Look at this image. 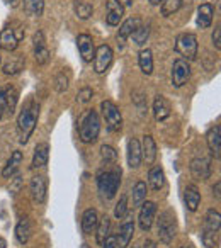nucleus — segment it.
<instances>
[{
  "label": "nucleus",
  "instance_id": "nucleus-30",
  "mask_svg": "<svg viewBox=\"0 0 221 248\" xmlns=\"http://www.w3.org/2000/svg\"><path fill=\"white\" fill-rule=\"evenodd\" d=\"M220 226H221V216L218 211L209 209L206 213V217H204V230H209V231H216L220 233Z\"/></svg>",
  "mask_w": 221,
  "mask_h": 248
},
{
  "label": "nucleus",
  "instance_id": "nucleus-52",
  "mask_svg": "<svg viewBox=\"0 0 221 248\" xmlns=\"http://www.w3.org/2000/svg\"><path fill=\"white\" fill-rule=\"evenodd\" d=\"M119 2H125V5H131L133 0H119Z\"/></svg>",
  "mask_w": 221,
  "mask_h": 248
},
{
  "label": "nucleus",
  "instance_id": "nucleus-54",
  "mask_svg": "<svg viewBox=\"0 0 221 248\" xmlns=\"http://www.w3.org/2000/svg\"><path fill=\"white\" fill-rule=\"evenodd\" d=\"M180 248H190V247H180Z\"/></svg>",
  "mask_w": 221,
  "mask_h": 248
},
{
  "label": "nucleus",
  "instance_id": "nucleus-23",
  "mask_svg": "<svg viewBox=\"0 0 221 248\" xmlns=\"http://www.w3.org/2000/svg\"><path fill=\"white\" fill-rule=\"evenodd\" d=\"M133 233H135V223H133V221L123 223L121 230H119V234L116 236V245H118L119 248H126L129 245V241L133 240Z\"/></svg>",
  "mask_w": 221,
  "mask_h": 248
},
{
  "label": "nucleus",
  "instance_id": "nucleus-50",
  "mask_svg": "<svg viewBox=\"0 0 221 248\" xmlns=\"http://www.w3.org/2000/svg\"><path fill=\"white\" fill-rule=\"evenodd\" d=\"M0 248H7V243H5L4 238H0Z\"/></svg>",
  "mask_w": 221,
  "mask_h": 248
},
{
  "label": "nucleus",
  "instance_id": "nucleus-8",
  "mask_svg": "<svg viewBox=\"0 0 221 248\" xmlns=\"http://www.w3.org/2000/svg\"><path fill=\"white\" fill-rule=\"evenodd\" d=\"M190 75V66L189 63L186 62V60L179 58L174 62V66H172V85L174 87H182L184 83L187 82V78H189Z\"/></svg>",
  "mask_w": 221,
  "mask_h": 248
},
{
  "label": "nucleus",
  "instance_id": "nucleus-16",
  "mask_svg": "<svg viewBox=\"0 0 221 248\" xmlns=\"http://www.w3.org/2000/svg\"><path fill=\"white\" fill-rule=\"evenodd\" d=\"M77 46H79V51L82 55L83 62H92L94 55H95V48H94V41L89 34H80L77 38Z\"/></svg>",
  "mask_w": 221,
  "mask_h": 248
},
{
  "label": "nucleus",
  "instance_id": "nucleus-53",
  "mask_svg": "<svg viewBox=\"0 0 221 248\" xmlns=\"http://www.w3.org/2000/svg\"><path fill=\"white\" fill-rule=\"evenodd\" d=\"M82 248H90V245H87V243H83V245H82Z\"/></svg>",
  "mask_w": 221,
  "mask_h": 248
},
{
  "label": "nucleus",
  "instance_id": "nucleus-31",
  "mask_svg": "<svg viewBox=\"0 0 221 248\" xmlns=\"http://www.w3.org/2000/svg\"><path fill=\"white\" fill-rule=\"evenodd\" d=\"M24 2V12L31 17H39L45 11V0H22Z\"/></svg>",
  "mask_w": 221,
  "mask_h": 248
},
{
  "label": "nucleus",
  "instance_id": "nucleus-47",
  "mask_svg": "<svg viewBox=\"0 0 221 248\" xmlns=\"http://www.w3.org/2000/svg\"><path fill=\"white\" fill-rule=\"evenodd\" d=\"M102 248H116V238L114 236H107L106 241L102 243Z\"/></svg>",
  "mask_w": 221,
  "mask_h": 248
},
{
  "label": "nucleus",
  "instance_id": "nucleus-19",
  "mask_svg": "<svg viewBox=\"0 0 221 248\" xmlns=\"http://www.w3.org/2000/svg\"><path fill=\"white\" fill-rule=\"evenodd\" d=\"M170 104L163 95H157L153 100V116L157 121H165L170 116Z\"/></svg>",
  "mask_w": 221,
  "mask_h": 248
},
{
  "label": "nucleus",
  "instance_id": "nucleus-5",
  "mask_svg": "<svg viewBox=\"0 0 221 248\" xmlns=\"http://www.w3.org/2000/svg\"><path fill=\"white\" fill-rule=\"evenodd\" d=\"M175 51L182 56V60L189 62L197 56V38L190 32L179 34L175 39Z\"/></svg>",
  "mask_w": 221,
  "mask_h": 248
},
{
  "label": "nucleus",
  "instance_id": "nucleus-34",
  "mask_svg": "<svg viewBox=\"0 0 221 248\" xmlns=\"http://www.w3.org/2000/svg\"><path fill=\"white\" fill-rule=\"evenodd\" d=\"M22 68H24V56L22 55L14 56V58L9 60L4 65V72L7 73V75H16V73H19Z\"/></svg>",
  "mask_w": 221,
  "mask_h": 248
},
{
  "label": "nucleus",
  "instance_id": "nucleus-44",
  "mask_svg": "<svg viewBox=\"0 0 221 248\" xmlns=\"http://www.w3.org/2000/svg\"><path fill=\"white\" fill-rule=\"evenodd\" d=\"M213 43H214V46H216V49H221V29H220V26H216V29H214V32H213Z\"/></svg>",
  "mask_w": 221,
  "mask_h": 248
},
{
  "label": "nucleus",
  "instance_id": "nucleus-10",
  "mask_svg": "<svg viewBox=\"0 0 221 248\" xmlns=\"http://www.w3.org/2000/svg\"><path fill=\"white\" fill-rule=\"evenodd\" d=\"M29 189H31V197L36 204H43L46 201V192H48V182H46L45 177L36 175L31 179L29 184Z\"/></svg>",
  "mask_w": 221,
  "mask_h": 248
},
{
  "label": "nucleus",
  "instance_id": "nucleus-45",
  "mask_svg": "<svg viewBox=\"0 0 221 248\" xmlns=\"http://www.w3.org/2000/svg\"><path fill=\"white\" fill-rule=\"evenodd\" d=\"M11 180H12V182H14V184H12V186L9 187V190H11L12 194H16V192H17V190H19V187H21V182H22V180H21V175L11 177Z\"/></svg>",
  "mask_w": 221,
  "mask_h": 248
},
{
  "label": "nucleus",
  "instance_id": "nucleus-42",
  "mask_svg": "<svg viewBox=\"0 0 221 248\" xmlns=\"http://www.w3.org/2000/svg\"><path fill=\"white\" fill-rule=\"evenodd\" d=\"M55 89L58 93H63L66 89H68V77L65 73H58L55 78Z\"/></svg>",
  "mask_w": 221,
  "mask_h": 248
},
{
  "label": "nucleus",
  "instance_id": "nucleus-11",
  "mask_svg": "<svg viewBox=\"0 0 221 248\" xmlns=\"http://www.w3.org/2000/svg\"><path fill=\"white\" fill-rule=\"evenodd\" d=\"M155 214H157V204L155 202H152V201H146V202H143L142 211H140V217H138L140 228H142L143 231H148L150 228L153 226Z\"/></svg>",
  "mask_w": 221,
  "mask_h": 248
},
{
  "label": "nucleus",
  "instance_id": "nucleus-6",
  "mask_svg": "<svg viewBox=\"0 0 221 248\" xmlns=\"http://www.w3.org/2000/svg\"><path fill=\"white\" fill-rule=\"evenodd\" d=\"M100 110H102V116H104V119H106L109 131H112V133L119 131L123 126V117H121L119 107L116 106L114 102H110V100H104V102L100 104Z\"/></svg>",
  "mask_w": 221,
  "mask_h": 248
},
{
  "label": "nucleus",
  "instance_id": "nucleus-12",
  "mask_svg": "<svg viewBox=\"0 0 221 248\" xmlns=\"http://www.w3.org/2000/svg\"><path fill=\"white\" fill-rule=\"evenodd\" d=\"M32 45H34V56H36V62L39 65H46L49 62V51L46 48V43H45V34L41 31L34 32L32 36Z\"/></svg>",
  "mask_w": 221,
  "mask_h": 248
},
{
  "label": "nucleus",
  "instance_id": "nucleus-27",
  "mask_svg": "<svg viewBox=\"0 0 221 248\" xmlns=\"http://www.w3.org/2000/svg\"><path fill=\"white\" fill-rule=\"evenodd\" d=\"M16 238L21 245H26L31 238V223L28 217H21V221L16 226Z\"/></svg>",
  "mask_w": 221,
  "mask_h": 248
},
{
  "label": "nucleus",
  "instance_id": "nucleus-35",
  "mask_svg": "<svg viewBox=\"0 0 221 248\" xmlns=\"http://www.w3.org/2000/svg\"><path fill=\"white\" fill-rule=\"evenodd\" d=\"M73 11H75L77 17L82 19V21H85V19H89L90 16H92L94 7L89 4V2H83V0H77L75 4H73Z\"/></svg>",
  "mask_w": 221,
  "mask_h": 248
},
{
  "label": "nucleus",
  "instance_id": "nucleus-18",
  "mask_svg": "<svg viewBox=\"0 0 221 248\" xmlns=\"http://www.w3.org/2000/svg\"><path fill=\"white\" fill-rule=\"evenodd\" d=\"M142 158L145 160L146 165H153L157 160V145H155V140L150 135H146L145 138H143Z\"/></svg>",
  "mask_w": 221,
  "mask_h": 248
},
{
  "label": "nucleus",
  "instance_id": "nucleus-43",
  "mask_svg": "<svg viewBox=\"0 0 221 248\" xmlns=\"http://www.w3.org/2000/svg\"><path fill=\"white\" fill-rule=\"evenodd\" d=\"M92 95H94L92 89H89V87H85V89L80 90L79 95H77V102H79V104H87V102H90V99H92Z\"/></svg>",
  "mask_w": 221,
  "mask_h": 248
},
{
  "label": "nucleus",
  "instance_id": "nucleus-26",
  "mask_svg": "<svg viewBox=\"0 0 221 248\" xmlns=\"http://www.w3.org/2000/svg\"><path fill=\"white\" fill-rule=\"evenodd\" d=\"M148 182H150V187L153 190H160L165 184V173H163V169L160 165L157 167H152L148 172Z\"/></svg>",
  "mask_w": 221,
  "mask_h": 248
},
{
  "label": "nucleus",
  "instance_id": "nucleus-13",
  "mask_svg": "<svg viewBox=\"0 0 221 248\" xmlns=\"http://www.w3.org/2000/svg\"><path fill=\"white\" fill-rule=\"evenodd\" d=\"M107 16H106V21L109 26H118L121 22L123 16H125V7L119 0H107Z\"/></svg>",
  "mask_w": 221,
  "mask_h": 248
},
{
  "label": "nucleus",
  "instance_id": "nucleus-46",
  "mask_svg": "<svg viewBox=\"0 0 221 248\" xmlns=\"http://www.w3.org/2000/svg\"><path fill=\"white\" fill-rule=\"evenodd\" d=\"M4 110H5V90L0 87V119L4 116Z\"/></svg>",
  "mask_w": 221,
  "mask_h": 248
},
{
  "label": "nucleus",
  "instance_id": "nucleus-39",
  "mask_svg": "<svg viewBox=\"0 0 221 248\" xmlns=\"http://www.w3.org/2000/svg\"><path fill=\"white\" fill-rule=\"evenodd\" d=\"M203 243L206 248H216L220 245V233L216 231H209V230H204L203 228Z\"/></svg>",
  "mask_w": 221,
  "mask_h": 248
},
{
  "label": "nucleus",
  "instance_id": "nucleus-9",
  "mask_svg": "<svg viewBox=\"0 0 221 248\" xmlns=\"http://www.w3.org/2000/svg\"><path fill=\"white\" fill-rule=\"evenodd\" d=\"M110 62H112V49L107 45H102L97 48L95 55H94V70L95 73H104L109 68Z\"/></svg>",
  "mask_w": 221,
  "mask_h": 248
},
{
  "label": "nucleus",
  "instance_id": "nucleus-2",
  "mask_svg": "<svg viewBox=\"0 0 221 248\" xmlns=\"http://www.w3.org/2000/svg\"><path fill=\"white\" fill-rule=\"evenodd\" d=\"M119 186H121V169L118 167L97 173V189L106 199H112L118 194Z\"/></svg>",
  "mask_w": 221,
  "mask_h": 248
},
{
  "label": "nucleus",
  "instance_id": "nucleus-51",
  "mask_svg": "<svg viewBox=\"0 0 221 248\" xmlns=\"http://www.w3.org/2000/svg\"><path fill=\"white\" fill-rule=\"evenodd\" d=\"M148 2H150L152 5H158L160 2H162V0H148Z\"/></svg>",
  "mask_w": 221,
  "mask_h": 248
},
{
  "label": "nucleus",
  "instance_id": "nucleus-7",
  "mask_svg": "<svg viewBox=\"0 0 221 248\" xmlns=\"http://www.w3.org/2000/svg\"><path fill=\"white\" fill-rule=\"evenodd\" d=\"M22 38H24V31H22L21 26L17 29H14L12 26H7V28L0 31V48L4 51H14Z\"/></svg>",
  "mask_w": 221,
  "mask_h": 248
},
{
  "label": "nucleus",
  "instance_id": "nucleus-55",
  "mask_svg": "<svg viewBox=\"0 0 221 248\" xmlns=\"http://www.w3.org/2000/svg\"><path fill=\"white\" fill-rule=\"evenodd\" d=\"M0 63H2V60H0Z\"/></svg>",
  "mask_w": 221,
  "mask_h": 248
},
{
  "label": "nucleus",
  "instance_id": "nucleus-1",
  "mask_svg": "<svg viewBox=\"0 0 221 248\" xmlns=\"http://www.w3.org/2000/svg\"><path fill=\"white\" fill-rule=\"evenodd\" d=\"M39 117V104L34 99H29L24 104L21 114L17 117V133H19V143L26 145L31 138V135L34 133L36 124H38Z\"/></svg>",
  "mask_w": 221,
  "mask_h": 248
},
{
  "label": "nucleus",
  "instance_id": "nucleus-32",
  "mask_svg": "<svg viewBox=\"0 0 221 248\" xmlns=\"http://www.w3.org/2000/svg\"><path fill=\"white\" fill-rule=\"evenodd\" d=\"M138 63H140V68L145 75H152L153 72V56L150 49H142L138 55Z\"/></svg>",
  "mask_w": 221,
  "mask_h": 248
},
{
  "label": "nucleus",
  "instance_id": "nucleus-49",
  "mask_svg": "<svg viewBox=\"0 0 221 248\" xmlns=\"http://www.w3.org/2000/svg\"><path fill=\"white\" fill-rule=\"evenodd\" d=\"M143 248H157V245L153 243L152 240H146L145 243H143Z\"/></svg>",
  "mask_w": 221,
  "mask_h": 248
},
{
  "label": "nucleus",
  "instance_id": "nucleus-15",
  "mask_svg": "<svg viewBox=\"0 0 221 248\" xmlns=\"http://www.w3.org/2000/svg\"><path fill=\"white\" fill-rule=\"evenodd\" d=\"M190 173L196 180H206L211 175V165L207 158H194L190 162Z\"/></svg>",
  "mask_w": 221,
  "mask_h": 248
},
{
  "label": "nucleus",
  "instance_id": "nucleus-14",
  "mask_svg": "<svg viewBox=\"0 0 221 248\" xmlns=\"http://www.w3.org/2000/svg\"><path fill=\"white\" fill-rule=\"evenodd\" d=\"M206 143H207V146H209L211 155L216 160H220V156H221V128L220 126H213V128L206 133Z\"/></svg>",
  "mask_w": 221,
  "mask_h": 248
},
{
  "label": "nucleus",
  "instance_id": "nucleus-36",
  "mask_svg": "<svg viewBox=\"0 0 221 248\" xmlns=\"http://www.w3.org/2000/svg\"><path fill=\"white\" fill-rule=\"evenodd\" d=\"M182 7V0H162V16L170 17Z\"/></svg>",
  "mask_w": 221,
  "mask_h": 248
},
{
  "label": "nucleus",
  "instance_id": "nucleus-4",
  "mask_svg": "<svg viewBox=\"0 0 221 248\" xmlns=\"http://www.w3.org/2000/svg\"><path fill=\"white\" fill-rule=\"evenodd\" d=\"M177 231L175 224V216H174L172 211H163L158 217V226H157V234H158L160 241L165 245H169L174 240Z\"/></svg>",
  "mask_w": 221,
  "mask_h": 248
},
{
  "label": "nucleus",
  "instance_id": "nucleus-41",
  "mask_svg": "<svg viewBox=\"0 0 221 248\" xmlns=\"http://www.w3.org/2000/svg\"><path fill=\"white\" fill-rule=\"evenodd\" d=\"M128 213V197L126 196H121L119 197V202L116 204V209H114V216L118 219H123Z\"/></svg>",
  "mask_w": 221,
  "mask_h": 248
},
{
  "label": "nucleus",
  "instance_id": "nucleus-29",
  "mask_svg": "<svg viewBox=\"0 0 221 248\" xmlns=\"http://www.w3.org/2000/svg\"><path fill=\"white\" fill-rule=\"evenodd\" d=\"M97 233H95V240L99 245H102L104 241H106V238L109 236L110 233V219L104 214L102 217L99 219V223H97Z\"/></svg>",
  "mask_w": 221,
  "mask_h": 248
},
{
  "label": "nucleus",
  "instance_id": "nucleus-25",
  "mask_svg": "<svg viewBox=\"0 0 221 248\" xmlns=\"http://www.w3.org/2000/svg\"><path fill=\"white\" fill-rule=\"evenodd\" d=\"M97 223H99V214H97L95 209H87L85 213L82 214V231L85 234H90L94 230H95Z\"/></svg>",
  "mask_w": 221,
  "mask_h": 248
},
{
  "label": "nucleus",
  "instance_id": "nucleus-3",
  "mask_svg": "<svg viewBox=\"0 0 221 248\" xmlns=\"http://www.w3.org/2000/svg\"><path fill=\"white\" fill-rule=\"evenodd\" d=\"M80 140L82 143H95L97 141V136L100 133V119H99V114L97 110H89L85 116L82 117L80 121Z\"/></svg>",
  "mask_w": 221,
  "mask_h": 248
},
{
  "label": "nucleus",
  "instance_id": "nucleus-17",
  "mask_svg": "<svg viewBox=\"0 0 221 248\" xmlns=\"http://www.w3.org/2000/svg\"><path fill=\"white\" fill-rule=\"evenodd\" d=\"M142 145L136 138L128 141V165L129 169H138L142 165Z\"/></svg>",
  "mask_w": 221,
  "mask_h": 248
},
{
  "label": "nucleus",
  "instance_id": "nucleus-20",
  "mask_svg": "<svg viewBox=\"0 0 221 248\" xmlns=\"http://www.w3.org/2000/svg\"><path fill=\"white\" fill-rule=\"evenodd\" d=\"M49 158V146L48 143H39L34 148V156H32V169H43L48 165Z\"/></svg>",
  "mask_w": 221,
  "mask_h": 248
},
{
  "label": "nucleus",
  "instance_id": "nucleus-37",
  "mask_svg": "<svg viewBox=\"0 0 221 248\" xmlns=\"http://www.w3.org/2000/svg\"><path fill=\"white\" fill-rule=\"evenodd\" d=\"M145 199H146V184L140 180L133 187V206H140V204H143Z\"/></svg>",
  "mask_w": 221,
  "mask_h": 248
},
{
  "label": "nucleus",
  "instance_id": "nucleus-24",
  "mask_svg": "<svg viewBox=\"0 0 221 248\" xmlns=\"http://www.w3.org/2000/svg\"><path fill=\"white\" fill-rule=\"evenodd\" d=\"M140 24H142V19L140 17H129L128 21L123 22V26L119 28V32H118V41L121 43V45H125V41L133 34V31H135Z\"/></svg>",
  "mask_w": 221,
  "mask_h": 248
},
{
  "label": "nucleus",
  "instance_id": "nucleus-22",
  "mask_svg": "<svg viewBox=\"0 0 221 248\" xmlns=\"http://www.w3.org/2000/svg\"><path fill=\"white\" fill-rule=\"evenodd\" d=\"M184 199H186V206L189 211H197L199 207V202H201V192L194 184H189L184 190Z\"/></svg>",
  "mask_w": 221,
  "mask_h": 248
},
{
  "label": "nucleus",
  "instance_id": "nucleus-28",
  "mask_svg": "<svg viewBox=\"0 0 221 248\" xmlns=\"http://www.w3.org/2000/svg\"><path fill=\"white\" fill-rule=\"evenodd\" d=\"M21 162H22V153L19 152V150H16V152L11 155V158H9L7 165H5L4 170H2V177H4V179H11V177L16 173V170L19 169Z\"/></svg>",
  "mask_w": 221,
  "mask_h": 248
},
{
  "label": "nucleus",
  "instance_id": "nucleus-38",
  "mask_svg": "<svg viewBox=\"0 0 221 248\" xmlns=\"http://www.w3.org/2000/svg\"><path fill=\"white\" fill-rule=\"evenodd\" d=\"M131 36H133V41H135V45L143 46L146 43V39H148V36H150V28H148V26L140 24L138 28L133 31Z\"/></svg>",
  "mask_w": 221,
  "mask_h": 248
},
{
  "label": "nucleus",
  "instance_id": "nucleus-21",
  "mask_svg": "<svg viewBox=\"0 0 221 248\" xmlns=\"http://www.w3.org/2000/svg\"><path fill=\"white\" fill-rule=\"evenodd\" d=\"M213 16H214V7L211 4H203L197 7V26L201 29H206L211 26L213 22Z\"/></svg>",
  "mask_w": 221,
  "mask_h": 248
},
{
  "label": "nucleus",
  "instance_id": "nucleus-48",
  "mask_svg": "<svg viewBox=\"0 0 221 248\" xmlns=\"http://www.w3.org/2000/svg\"><path fill=\"white\" fill-rule=\"evenodd\" d=\"M220 187H221V182H216V186L213 187V194L216 199H220Z\"/></svg>",
  "mask_w": 221,
  "mask_h": 248
},
{
  "label": "nucleus",
  "instance_id": "nucleus-40",
  "mask_svg": "<svg viewBox=\"0 0 221 248\" xmlns=\"http://www.w3.org/2000/svg\"><path fill=\"white\" fill-rule=\"evenodd\" d=\"M100 155H102V160L106 163H114L116 160H118V153H116V150L109 145H104L102 148H100Z\"/></svg>",
  "mask_w": 221,
  "mask_h": 248
},
{
  "label": "nucleus",
  "instance_id": "nucleus-33",
  "mask_svg": "<svg viewBox=\"0 0 221 248\" xmlns=\"http://www.w3.org/2000/svg\"><path fill=\"white\" fill-rule=\"evenodd\" d=\"M4 90H5V110L12 116L14 110H16V107H17L19 92H17V89L12 87V85H9L7 89H4Z\"/></svg>",
  "mask_w": 221,
  "mask_h": 248
}]
</instances>
